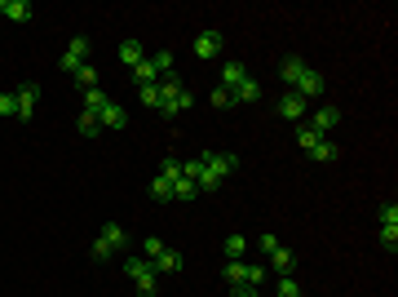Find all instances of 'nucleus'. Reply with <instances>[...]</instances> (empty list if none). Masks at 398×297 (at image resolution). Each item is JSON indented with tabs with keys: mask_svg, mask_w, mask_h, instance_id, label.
I'll return each instance as SVG.
<instances>
[{
	"mask_svg": "<svg viewBox=\"0 0 398 297\" xmlns=\"http://www.w3.org/2000/svg\"><path fill=\"white\" fill-rule=\"evenodd\" d=\"M191 49H195V58H217V53H222V31H213V27H204V31H199L195 36V44H191Z\"/></svg>",
	"mask_w": 398,
	"mask_h": 297,
	"instance_id": "7ed1b4c3",
	"label": "nucleus"
},
{
	"mask_svg": "<svg viewBox=\"0 0 398 297\" xmlns=\"http://www.w3.org/2000/svg\"><path fill=\"white\" fill-rule=\"evenodd\" d=\"M381 227H398V204L394 200L381 204Z\"/></svg>",
	"mask_w": 398,
	"mask_h": 297,
	"instance_id": "2f4dec72",
	"label": "nucleus"
},
{
	"mask_svg": "<svg viewBox=\"0 0 398 297\" xmlns=\"http://www.w3.org/2000/svg\"><path fill=\"white\" fill-rule=\"evenodd\" d=\"M213 107H235L230 89H222V85H217V89H213Z\"/></svg>",
	"mask_w": 398,
	"mask_h": 297,
	"instance_id": "c9c22d12",
	"label": "nucleus"
},
{
	"mask_svg": "<svg viewBox=\"0 0 398 297\" xmlns=\"http://www.w3.org/2000/svg\"><path fill=\"white\" fill-rule=\"evenodd\" d=\"M0 14H5L9 23H27V18H31L36 9L27 5V0H0Z\"/></svg>",
	"mask_w": 398,
	"mask_h": 297,
	"instance_id": "4468645a",
	"label": "nucleus"
},
{
	"mask_svg": "<svg viewBox=\"0 0 398 297\" xmlns=\"http://www.w3.org/2000/svg\"><path fill=\"white\" fill-rule=\"evenodd\" d=\"M36 102H40V85H23V89H18V120H31Z\"/></svg>",
	"mask_w": 398,
	"mask_h": 297,
	"instance_id": "9b49d317",
	"label": "nucleus"
},
{
	"mask_svg": "<svg viewBox=\"0 0 398 297\" xmlns=\"http://www.w3.org/2000/svg\"><path fill=\"white\" fill-rule=\"evenodd\" d=\"M142 271H150V262H146V257H137V253L124 257V275H129V280H137Z\"/></svg>",
	"mask_w": 398,
	"mask_h": 297,
	"instance_id": "cd10ccee",
	"label": "nucleus"
},
{
	"mask_svg": "<svg viewBox=\"0 0 398 297\" xmlns=\"http://www.w3.org/2000/svg\"><path fill=\"white\" fill-rule=\"evenodd\" d=\"M159 178L182 182V160H177V155H164V160H159Z\"/></svg>",
	"mask_w": 398,
	"mask_h": 297,
	"instance_id": "412c9836",
	"label": "nucleus"
},
{
	"mask_svg": "<svg viewBox=\"0 0 398 297\" xmlns=\"http://www.w3.org/2000/svg\"><path fill=\"white\" fill-rule=\"evenodd\" d=\"M98 125H107V129H124V125H129V111L120 107V102H107V107L98 111Z\"/></svg>",
	"mask_w": 398,
	"mask_h": 297,
	"instance_id": "9d476101",
	"label": "nucleus"
},
{
	"mask_svg": "<svg viewBox=\"0 0 398 297\" xmlns=\"http://www.w3.org/2000/svg\"><path fill=\"white\" fill-rule=\"evenodd\" d=\"M159 253H164V240H159V235H146V240H142V257H146V262H155Z\"/></svg>",
	"mask_w": 398,
	"mask_h": 297,
	"instance_id": "a878e982",
	"label": "nucleus"
},
{
	"mask_svg": "<svg viewBox=\"0 0 398 297\" xmlns=\"http://www.w3.org/2000/svg\"><path fill=\"white\" fill-rule=\"evenodd\" d=\"M274 111H279L283 120H306V98H297V94L288 89V94L279 98V107H274Z\"/></svg>",
	"mask_w": 398,
	"mask_h": 297,
	"instance_id": "1a4fd4ad",
	"label": "nucleus"
},
{
	"mask_svg": "<svg viewBox=\"0 0 398 297\" xmlns=\"http://www.w3.org/2000/svg\"><path fill=\"white\" fill-rule=\"evenodd\" d=\"M226 284H230V289L248 284V262H226Z\"/></svg>",
	"mask_w": 398,
	"mask_h": 297,
	"instance_id": "aec40b11",
	"label": "nucleus"
},
{
	"mask_svg": "<svg viewBox=\"0 0 398 297\" xmlns=\"http://www.w3.org/2000/svg\"><path fill=\"white\" fill-rule=\"evenodd\" d=\"M323 89H328V85H323V76H319L315 67H306V71H301V80L292 85V94H297V98H319Z\"/></svg>",
	"mask_w": 398,
	"mask_h": 297,
	"instance_id": "20e7f679",
	"label": "nucleus"
},
{
	"mask_svg": "<svg viewBox=\"0 0 398 297\" xmlns=\"http://www.w3.org/2000/svg\"><path fill=\"white\" fill-rule=\"evenodd\" d=\"M381 244L394 253V248H398V227H381Z\"/></svg>",
	"mask_w": 398,
	"mask_h": 297,
	"instance_id": "f704fd0d",
	"label": "nucleus"
},
{
	"mask_svg": "<svg viewBox=\"0 0 398 297\" xmlns=\"http://www.w3.org/2000/svg\"><path fill=\"white\" fill-rule=\"evenodd\" d=\"M0 116H14L18 120V94H0Z\"/></svg>",
	"mask_w": 398,
	"mask_h": 297,
	"instance_id": "473e14b6",
	"label": "nucleus"
},
{
	"mask_svg": "<svg viewBox=\"0 0 398 297\" xmlns=\"http://www.w3.org/2000/svg\"><path fill=\"white\" fill-rule=\"evenodd\" d=\"M150 200H159V204H164V200H173V182L155 173V182H150Z\"/></svg>",
	"mask_w": 398,
	"mask_h": 297,
	"instance_id": "4be33fe9",
	"label": "nucleus"
},
{
	"mask_svg": "<svg viewBox=\"0 0 398 297\" xmlns=\"http://www.w3.org/2000/svg\"><path fill=\"white\" fill-rule=\"evenodd\" d=\"M142 58H146V53H142V40H124V44H120V62H124V67L133 71V67H137V62Z\"/></svg>",
	"mask_w": 398,
	"mask_h": 297,
	"instance_id": "f3484780",
	"label": "nucleus"
},
{
	"mask_svg": "<svg viewBox=\"0 0 398 297\" xmlns=\"http://www.w3.org/2000/svg\"><path fill=\"white\" fill-rule=\"evenodd\" d=\"M306 67H310V62L292 53V58H283V62H279V80H283V85H297V80H301V71H306Z\"/></svg>",
	"mask_w": 398,
	"mask_h": 297,
	"instance_id": "f8f14e48",
	"label": "nucleus"
},
{
	"mask_svg": "<svg viewBox=\"0 0 398 297\" xmlns=\"http://www.w3.org/2000/svg\"><path fill=\"white\" fill-rule=\"evenodd\" d=\"M182 266H186V262H182V253H177V248H164V253L150 262V271H155V275H177Z\"/></svg>",
	"mask_w": 398,
	"mask_h": 297,
	"instance_id": "6e6552de",
	"label": "nucleus"
},
{
	"mask_svg": "<svg viewBox=\"0 0 398 297\" xmlns=\"http://www.w3.org/2000/svg\"><path fill=\"white\" fill-rule=\"evenodd\" d=\"M199 196V187L191 178H182V182H173V200H195Z\"/></svg>",
	"mask_w": 398,
	"mask_h": 297,
	"instance_id": "c85d7f7f",
	"label": "nucleus"
},
{
	"mask_svg": "<svg viewBox=\"0 0 398 297\" xmlns=\"http://www.w3.org/2000/svg\"><path fill=\"white\" fill-rule=\"evenodd\" d=\"M75 85H80V89H84V94H89V89H98V71H93V67H89V62H84V67H80V71H75Z\"/></svg>",
	"mask_w": 398,
	"mask_h": 297,
	"instance_id": "b1692460",
	"label": "nucleus"
},
{
	"mask_svg": "<svg viewBox=\"0 0 398 297\" xmlns=\"http://www.w3.org/2000/svg\"><path fill=\"white\" fill-rule=\"evenodd\" d=\"M230 297H257V289H248V284H239V289H230Z\"/></svg>",
	"mask_w": 398,
	"mask_h": 297,
	"instance_id": "ea45409f",
	"label": "nucleus"
},
{
	"mask_svg": "<svg viewBox=\"0 0 398 297\" xmlns=\"http://www.w3.org/2000/svg\"><path fill=\"white\" fill-rule=\"evenodd\" d=\"M315 142H319V133H315V129L306 125V120H301V125H297V146H301V151H310V146H315Z\"/></svg>",
	"mask_w": 398,
	"mask_h": 297,
	"instance_id": "bb28decb",
	"label": "nucleus"
},
{
	"mask_svg": "<svg viewBox=\"0 0 398 297\" xmlns=\"http://www.w3.org/2000/svg\"><path fill=\"white\" fill-rule=\"evenodd\" d=\"M310 160H319V164H332V160H341V146L332 142V138H319V142L310 146Z\"/></svg>",
	"mask_w": 398,
	"mask_h": 297,
	"instance_id": "ddd939ff",
	"label": "nucleus"
},
{
	"mask_svg": "<svg viewBox=\"0 0 398 297\" xmlns=\"http://www.w3.org/2000/svg\"><path fill=\"white\" fill-rule=\"evenodd\" d=\"M257 248H261V253H265V257H270V253H274V248H279V240H274V235H270V231H265V235L257 240Z\"/></svg>",
	"mask_w": 398,
	"mask_h": 297,
	"instance_id": "e433bc0d",
	"label": "nucleus"
},
{
	"mask_svg": "<svg viewBox=\"0 0 398 297\" xmlns=\"http://www.w3.org/2000/svg\"><path fill=\"white\" fill-rule=\"evenodd\" d=\"M98 116H89V111H80V138H93V133H98Z\"/></svg>",
	"mask_w": 398,
	"mask_h": 297,
	"instance_id": "7c9ffc66",
	"label": "nucleus"
},
{
	"mask_svg": "<svg viewBox=\"0 0 398 297\" xmlns=\"http://www.w3.org/2000/svg\"><path fill=\"white\" fill-rule=\"evenodd\" d=\"M107 102H111V98L102 94V89H89V94H84V111H89V116H98V111L107 107Z\"/></svg>",
	"mask_w": 398,
	"mask_h": 297,
	"instance_id": "5701e85b",
	"label": "nucleus"
},
{
	"mask_svg": "<svg viewBox=\"0 0 398 297\" xmlns=\"http://www.w3.org/2000/svg\"><path fill=\"white\" fill-rule=\"evenodd\" d=\"M150 62H155V71H159V80H164V76H173V53H168V49H159V53H150Z\"/></svg>",
	"mask_w": 398,
	"mask_h": 297,
	"instance_id": "393cba45",
	"label": "nucleus"
},
{
	"mask_svg": "<svg viewBox=\"0 0 398 297\" xmlns=\"http://www.w3.org/2000/svg\"><path fill=\"white\" fill-rule=\"evenodd\" d=\"M107 257H111V248H107V244H102V240H98V244H93V262H107Z\"/></svg>",
	"mask_w": 398,
	"mask_h": 297,
	"instance_id": "58836bf2",
	"label": "nucleus"
},
{
	"mask_svg": "<svg viewBox=\"0 0 398 297\" xmlns=\"http://www.w3.org/2000/svg\"><path fill=\"white\" fill-rule=\"evenodd\" d=\"M270 266H274V271H279V275H292V271H297V253H292V248H274V253H270Z\"/></svg>",
	"mask_w": 398,
	"mask_h": 297,
	"instance_id": "2eb2a0df",
	"label": "nucleus"
},
{
	"mask_svg": "<svg viewBox=\"0 0 398 297\" xmlns=\"http://www.w3.org/2000/svg\"><path fill=\"white\" fill-rule=\"evenodd\" d=\"M261 280H265L261 266H248V289H261Z\"/></svg>",
	"mask_w": 398,
	"mask_h": 297,
	"instance_id": "4c0bfd02",
	"label": "nucleus"
},
{
	"mask_svg": "<svg viewBox=\"0 0 398 297\" xmlns=\"http://www.w3.org/2000/svg\"><path fill=\"white\" fill-rule=\"evenodd\" d=\"M98 240H102V244L111 248V253H124V248H129V231H124V227H116V222H107Z\"/></svg>",
	"mask_w": 398,
	"mask_h": 297,
	"instance_id": "0eeeda50",
	"label": "nucleus"
},
{
	"mask_svg": "<svg viewBox=\"0 0 398 297\" xmlns=\"http://www.w3.org/2000/svg\"><path fill=\"white\" fill-rule=\"evenodd\" d=\"M137 94H142V107H159V89L155 85H142Z\"/></svg>",
	"mask_w": 398,
	"mask_h": 297,
	"instance_id": "72a5a7b5",
	"label": "nucleus"
},
{
	"mask_svg": "<svg viewBox=\"0 0 398 297\" xmlns=\"http://www.w3.org/2000/svg\"><path fill=\"white\" fill-rule=\"evenodd\" d=\"M133 85H159V71H155V62H150V58H142L137 62V67H133Z\"/></svg>",
	"mask_w": 398,
	"mask_h": 297,
	"instance_id": "dca6fc26",
	"label": "nucleus"
},
{
	"mask_svg": "<svg viewBox=\"0 0 398 297\" xmlns=\"http://www.w3.org/2000/svg\"><path fill=\"white\" fill-rule=\"evenodd\" d=\"M257 297H265V293H261V289H257Z\"/></svg>",
	"mask_w": 398,
	"mask_h": 297,
	"instance_id": "a19ab883",
	"label": "nucleus"
},
{
	"mask_svg": "<svg viewBox=\"0 0 398 297\" xmlns=\"http://www.w3.org/2000/svg\"><path fill=\"white\" fill-rule=\"evenodd\" d=\"M230 98H235V102H257V98H261V85H257V80L248 76V80H243L239 89H230Z\"/></svg>",
	"mask_w": 398,
	"mask_h": 297,
	"instance_id": "6ab92c4d",
	"label": "nucleus"
},
{
	"mask_svg": "<svg viewBox=\"0 0 398 297\" xmlns=\"http://www.w3.org/2000/svg\"><path fill=\"white\" fill-rule=\"evenodd\" d=\"M243 80H248V67H243L239 58H226L222 62V89H239Z\"/></svg>",
	"mask_w": 398,
	"mask_h": 297,
	"instance_id": "423d86ee",
	"label": "nucleus"
},
{
	"mask_svg": "<svg viewBox=\"0 0 398 297\" xmlns=\"http://www.w3.org/2000/svg\"><path fill=\"white\" fill-rule=\"evenodd\" d=\"M199 160H204V169L213 173V178H230V173L239 169V155H230V151H204Z\"/></svg>",
	"mask_w": 398,
	"mask_h": 297,
	"instance_id": "f257e3e1",
	"label": "nucleus"
},
{
	"mask_svg": "<svg viewBox=\"0 0 398 297\" xmlns=\"http://www.w3.org/2000/svg\"><path fill=\"white\" fill-rule=\"evenodd\" d=\"M84 58H89V36H75V40L66 44V53H62V62H58V67L66 71V76H75V71L84 67Z\"/></svg>",
	"mask_w": 398,
	"mask_h": 297,
	"instance_id": "f03ea898",
	"label": "nucleus"
},
{
	"mask_svg": "<svg viewBox=\"0 0 398 297\" xmlns=\"http://www.w3.org/2000/svg\"><path fill=\"white\" fill-rule=\"evenodd\" d=\"M274 297H301V284L292 280V275H279V293Z\"/></svg>",
	"mask_w": 398,
	"mask_h": 297,
	"instance_id": "c756f323",
	"label": "nucleus"
},
{
	"mask_svg": "<svg viewBox=\"0 0 398 297\" xmlns=\"http://www.w3.org/2000/svg\"><path fill=\"white\" fill-rule=\"evenodd\" d=\"M222 253L230 257V262H239L243 253H248V235H226V244H222Z\"/></svg>",
	"mask_w": 398,
	"mask_h": 297,
	"instance_id": "a211bd4d",
	"label": "nucleus"
},
{
	"mask_svg": "<svg viewBox=\"0 0 398 297\" xmlns=\"http://www.w3.org/2000/svg\"><path fill=\"white\" fill-rule=\"evenodd\" d=\"M306 125H310V129H315V133H319V138H328V133H332V129H336V125H341V111H336V107H319V111H315V116H310V120H306Z\"/></svg>",
	"mask_w": 398,
	"mask_h": 297,
	"instance_id": "39448f33",
	"label": "nucleus"
}]
</instances>
